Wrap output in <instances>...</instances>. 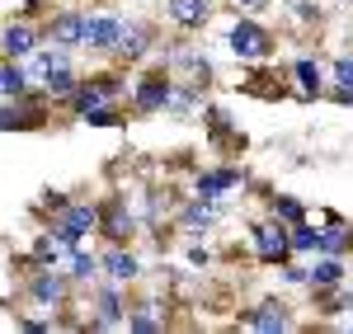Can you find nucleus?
<instances>
[{
  "label": "nucleus",
  "mask_w": 353,
  "mask_h": 334,
  "mask_svg": "<svg viewBox=\"0 0 353 334\" xmlns=\"http://www.w3.org/2000/svg\"><path fill=\"white\" fill-rule=\"evenodd\" d=\"M226 48H231V56L236 61H269L273 56V33L259 19H236L231 24V38H226Z\"/></svg>",
  "instance_id": "1"
},
{
  "label": "nucleus",
  "mask_w": 353,
  "mask_h": 334,
  "mask_svg": "<svg viewBox=\"0 0 353 334\" xmlns=\"http://www.w3.org/2000/svg\"><path fill=\"white\" fill-rule=\"evenodd\" d=\"M43 104H48V94H14V99H5L0 104V132H38L43 127Z\"/></svg>",
  "instance_id": "2"
},
{
  "label": "nucleus",
  "mask_w": 353,
  "mask_h": 334,
  "mask_svg": "<svg viewBox=\"0 0 353 334\" xmlns=\"http://www.w3.org/2000/svg\"><path fill=\"white\" fill-rule=\"evenodd\" d=\"M170 94H174V81H170V71H146L141 81L132 85V109L137 113H165L170 109Z\"/></svg>",
  "instance_id": "3"
},
{
  "label": "nucleus",
  "mask_w": 353,
  "mask_h": 334,
  "mask_svg": "<svg viewBox=\"0 0 353 334\" xmlns=\"http://www.w3.org/2000/svg\"><path fill=\"white\" fill-rule=\"evenodd\" d=\"M254 254L264 259V264H283V259H292V226L283 222H264L254 226Z\"/></svg>",
  "instance_id": "4"
},
{
  "label": "nucleus",
  "mask_w": 353,
  "mask_h": 334,
  "mask_svg": "<svg viewBox=\"0 0 353 334\" xmlns=\"http://www.w3.org/2000/svg\"><path fill=\"white\" fill-rule=\"evenodd\" d=\"M118 287H123V282L109 278V287L94 292V320H90V330H128V306H123Z\"/></svg>",
  "instance_id": "5"
},
{
  "label": "nucleus",
  "mask_w": 353,
  "mask_h": 334,
  "mask_svg": "<svg viewBox=\"0 0 353 334\" xmlns=\"http://www.w3.org/2000/svg\"><path fill=\"white\" fill-rule=\"evenodd\" d=\"M132 212H128V198H109L104 207H99V236L109 240V245H128L132 240Z\"/></svg>",
  "instance_id": "6"
},
{
  "label": "nucleus",
  "mask_w": 353,
  "mask_h": 334,
  "mask_svg": "<svg viewBox=\"0 0 353 334\" xmlns=\"http://www.w3.org/2000/svg\"><path fill=\"white\" fill-rule=\"evenodd\" d=\"M28 302L33 306H61L66 302V278L57 273V264H38V273H28Z\"/></svg>",
  "instance_id": "7"
},
{
  "label": "nucleus",
  "mask_w": 353,
  "mask_h": 334,
  "mask_svg": "<svg viewBox=\"0 0 353 334\" xmlns=\"http://www.w3.org/2000/svg\"><path fill=\"white\" fill-rule=\"evenodd\" d=\"M123 19H118V14H109V10H104V14H85V48H90V52H109L113 56V48H118V38H123Z\"/></svg>",
  "instance_id": "8"
},
{
  "label": "nucleus",
  "mask_w": 353,
  "mask_h": 334,
  "mask_svg": "<svg viewBox=\"0 0 353 334\" xmlns=\"http://www.w3.org/2000/svg\"><path fill=\"white\" fill-rule=\"evenodd\" d=\"M241 325L245 330H259V334H278V330H288L292 325V315H288V302H259V306H250L241 315Z\"/></svg>",
  "instance_id": "9"
},
{
  "label": "nucleus",
  "mask_w": 353,
  "mask_h": 334,
  "mask_svg": "<svg viewBox=\"0 0 353 334\" xmlns=\"http://www.w3.org/2000/svg\"><path fill=\"white\" fill-rule=\"evenodd\" d=\"M48 38L57 48H85V10H57L48 19Z\"/></svg>",
  "instance_id": "10"
},
{
  "label": "nucleus",
  "mask_w": 353,
  "mask_h": 334,
  "mask_svg": "<svg viewBox=\"0 0 353 334\" xmlns=\"http://www.w3.org/2000/svg\"><path fill=\"white\" fill-rule=\"evenodd\" d=\"M245 174L236 165H217V169H203V174H198V184H193V194L203 198V202H212V207H217L221 202V194H226V189H236V184H241Z\"/></svg>",
  "instance_id": "11"
},
{
  "label": "nucleus",
  "mask_w": 353,
  "mask_h": 334,
  "mask_svg": "<svg viewBox=\"0 0 353 334\" xmlns=\"http://www.w3.org/2000/svg\"><path fill=\"white\" fill-rule=\"evenodd\" d=\"M38 52V28L33 24H10L0 28V56L5 61H24V56Z\"/></svg>",
  "instance_id": "12"
},
{
  "label": "nucleus",
  "mask_w": 353,
  "mask_h": 334,
  "mask_svg": "<svg viewBox=\"0 0 353 334\" xmlns=\"http://www.w3.org/2000/svg\"><path fill=\"white\" fill-rule=\"evenodd\" d=\"M99 269H104L113 282H137L141 278V259H137L132 250H123V245H109V250L99 254Z\"/></svg>",
  "instance_id": "13"
},
{
  "label": "nucleus",
  "mask_w": 353,
  "mask_h": 334,
  "mask_svg": "<svg viewBox=\"0 0 353 334\" xmlns=\"http://www.w3.org/2000/svg\"><path fill=\"white\" fill-rule=\"evenodd\" d=\"M165 14L174 28H203L212 19V0H165Z\"/></svg>",
  "instance_id": "14"
},
{
  "label": "nucleus",
  "mask_w": 353,
  "mask_h": 334,
  "mask_svg": "<svg viewBox=\"0 0 353 334\" xmlns=\"http://www.w3.org/2000/svg\"><path fill=\"white\" fill-rule=\"evenodd\" d=\"M344 282V254H316V264H311V292L316 287H339Z\"/></svg>",
  "instance_id": "15"
},
{
  "label": "nucleus",
  "mask_w": 353,
  "mask_h": 334,
  "mask_svg": "<svg viewBox=\"0 0 353 334\" xmlns=\"http://www.w3.org/2000/svg\"><path fill=\"white\" fill-rule=\"evenodd\" d=\"M99 104H109V94L99 90V81L90 76V81H81L76 90H71V99H66V109L76 113V118H85L90 109H99Z\"/></svg>",
  "instance_id": "16"
},
{
  "label": "nucleus",
  "mask_w": 353,
  "mask_h": 334,
  "mask_svg": "<svg viewBox=\"0 0 353 334\" xmlns=\"http://www.w3.org/2000/svg\"><path fill=\"white\" fill-rule=\"evenodd\" d=\"M146 48H151V33H146V28H123V38H118L113 56L128 66V61H141V56H146Z\"/></svg>",
  "instance_id": "17"
},
{
  "label": "nucleus",
  "mask_w": 353,
  "mask_h": 334,
  "mask_svg": "<svg viewBox=\"0 0 353 334\" xmlns=\"http://www.w3.org/2000/svg\"><path fill=\"white\" fill-rule=\"evenodd\" d=\"M76 71H71V61H66V66H52V71H48V76H43V94H48V99H71V90H76Z\"/></svg>",
  "instance_id": "18"
},
{
  "label": "nucleus",
  "mask_w": 353,
  "mask_h": 334,
  "mask_svg": "<svg viewBox=\"0 0 353 334\" xmlns=\"http://www.w3.org/2000/svg\"><path fill=\"white\" fill-rule=\"evenodd\" d=\"M292 76H297V85H301V94H306V99H316V94H321V81H325L321 61H311V56H297V61H292Z\"/></svg>",
  "instance_id": "19"
},
{
  "label": "nucleus",
  "mask_w": 353,
  "mask_h": 334,
  "mask_svg": "<svg viewBox=\"0 0 353 334\" xmlns=\"http://www.w3.org/2000/svg\"><path fill=\"white\" fill-rule=\"evenodd\" d=\"M269 217H273V222H283V226H297V222H306V207H301V198L278 194L269 202Z\"/></svg>",
  "instance_id": "20"
},
{
  "label": "nucleus",
  "mask_w": 353,
  "mask_h": 334,
  "mask_svg": "<svg viewBox=\"0 0 353 334\" xmlns=\"http://www.w3.org/2000/svg\"><path fill=\"white\" fill-rule=\"evenodd\" d=\"M24 90H28V66L5 61V66H0V99H14V94H24Z\"/></svg>",
  "instance_id": "21"
},
{
  "label": "nucleus",
  "mask_w": 353,
  "mask_h": 334,
  "mask_svg": "<svg viewBox=\"0 0 353 334\" xmlns=\"http://www.w3.org/2000/svg\"><path fill=\"white\" fill-rule=\"evenodd\" d=\"M179 222L189 226V231H208V226L217 222V212H212V202H203V198H193L189 207L179 212Z\"/></svg>",
  "instance_id": "22"
},
{
  "label": "nucleus",
  "mask_w": 353,
  "mask_h": 334,
  "mask_svg": "<svg viewBox=\"0 0 353 334\" xmlns=\"http://www.w3.org/2000/svg\"><path fill=\"white\" fill-rule=\"evenodd\" d=\"M99 278V254L71 250V282H94Z\"/></svg>",
  "instance_id": "23"
},
{
  "label": "nucleus",
  "mask_w": 353,
  "mask_h": 334,
  "mask_svg": "<svg viewBox=\"0 0 353 334\" xmlns=\"http://www.w3.org/2000/svg\"><path fill=\"white\" fill-rule=\"evenodd\" d=\"M128 330L132 334H156V330H165V320L156 315V306H137L132 315H128Z\"/></svg>",
  "instance_id": "24"
},
{
  "label": "nucleus",
  "mask_w": 353,
  "mask_h": 334,
  "mask_svg": "<svg viewBox=\"0 0 353 334\" xmlns=\"http://www.w3.org/2000/svg\"><path fill=\"white\" fill-rule=\"evenodd\" d=\"M66 61H71V48H48V52H38L33 56V66H28V71H33V76H48V71H52V66H66Z\"/></svg>",
  "instance_id": "25"
},
{
  "label": "nucleus",
  "mask_w": 353,
  "mask_h": 334,
  "mask_svg": "<svg viewBox=\"0 0 353 334\" xmlns=\"http://www.w3.org/2000/svg\"><path fill=\"white\" fill-rule=\"evenodd\" d=\"M316 236H321V226L297 222V226H292V250H297V254H316Z\"/></svg>",
  "instance_id": "26"
},
{
  "label": "nucleus",
  "mask_w": 353,
  "mask_h": 334,
  "mask_svg": "<svg viewBox=\"0 0 353 334\" xmlns=\"http://www.w3.org/2000/svg\"><path fill=\"white\" fill-rule=\"evenodd\" d=\"M81 123H90V127H118V123H123V113L113 109V99H109V104H99V109H90V113L81 118Z\"/></svg>",
  "instance_id": "27"
},
{
  "label": "nucleus",
  "mask_w": 353,
  "mask_h": 334,
  "mask_svg": "<svg viewBox=\"0 0 353 334\" xmlns=\"http://www.w3.org/2000/svg\"><path fill=\"white\" fill-rule=\"evenodd\" d=\"M330 76H334V85H349L353 90V56H334L330 61Z\"/></svg>",
  "instance_id": "28"
},
{
  "label": "nucleus",
  "mask_w": 353,
  "mask_h": 334,
  "mask_svg": "<svg viewBox=\"0 0 353 334\" xmlns=\"http://www.w3.org/2000/svg\"><path fill=\"white\" fill-rule=\"evenodd\" d=\"M283 278L297 282V287H306V282H311V269H301V264H292V259H283Z\"/></svg>",
  "instance_id": "29"
},
{
  "label": "nucleus",
  "mask_w": 353,
  "mask_h": 334,
  "mask_svg": "<svg viewBox=\"0 0 353 334\" xmlns=\"http://www.w3.org/2000/svg\"><path fill=\"white\" fill-rule=\"evenodd\" d=\"M189 264H193V269H208V264H212V254L203 250V245H193V250H189Z\"/></svg>",
  "instance_id": "30"
},
{
  "label": "nucleus",
  "mask_w": 353,
  "mask_h": 334,
  "mask_svg": "<svg viewBox=\"0 0 353 334\" xmlns=\"http://www.w3.org/2000/svg\"><path fill=\"white\" fill-rule=\"evenodd\" d=\"M330 99H334V104H344V109H349V104H353V90H349V85H334V90H330Z\"/></svg>",
  "instance_id": "31"
},
{
  "label": "nucleus",
  "mask_w": 353,
  "mask_h": 334,
  "mask_svg": "<svg viewBox=\"0 0 353 334\" xmlns=\"http://www.w3.org/2000/svg\"><path fill=\"white\" fill-rule=\"evenodd\" d=\"M236 5H245V10H264L269 0H236Z\"/></svg>",
  "instance_id": "32"
},
{
  "label": "nucleus",
  "mask_w": 353,
  "mask_h": 334,
  "mask_svg": "<svg viewBox=\"0 0 353 334\" xmlns=\"http://www.w3.org/2000/svg\"><path fill=\"white\" fill-rule=\"evenodd\" d=\"M344 5H353V0H344Z\"/></svg>",
  "instance_id": "33"
}]
</instances>
